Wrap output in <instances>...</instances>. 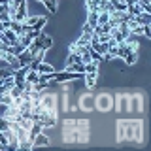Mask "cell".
<instances>
[{
	"label": "cell",
	"mask_w": 151,
	"mask_h": 151,
	"mask_svg": "<svg viewBox=\"0 0 151 151\" xmlns=\"http://www.w3.org/2000/svg\"><path fill=\"white\" fill-rule=\"evenodd\" d=\"M0 149H2V151H8V147H6V145L2 144V142H0Z\"/></svg>",
	"instance_id": "29"
},
{
	"label": "cell",
	"mask_w": 151,
	"mask_h": 151,
	"mask_svg": "<svg viewBox=\"0 0 151 151\" xmlns=\"http://www.w3.org/2000/svg\"><path fill=\"white\" fill-rule=\"evenodd\" d=\"M78 129H70V130H63V140L64 144H74L78 142Z\"/></svg>",
	"instance_id": "10"
},
{
	"label": "cell",
	"mask_w": 151,
	"mask_h": 151,
	"mask_svg": "<svg viewBox=\"0 0 151 151\" xmlns=\"http://www.w3.org/2000/svg\"><path fill=\"white\" fill-rule=\"evenodd\" d=\"M83 79H85L87 89H94V87H96V74H94V72H85Z\"/></svg>",
	"instance_id": "11"
},
{
	"label": "cell",
	"mask_w": 151,
	"mask_h": 151,
	"mask_svg": "<svg viewBox=\"0 0 151 151\" xmlns=\"http://www.w3.org/2000/svg\"><path fill=\"white\" fill-rule=\"evenodd\" d=\"M136 111L138 113L144 111V96L140 93L129 96V113H136Z\"/></svg>",
	"instance_id": "6"
},
{
	"label": "cell",
	"mask_w": 151,
	"mask_h": 151,
	"mask_svg": "<svg viewBox=\"0 0 151 151\" xmlns=\"http://www.w3.org/2000/svg\"><path fill=\"white\" fill-rule=\"evenodd\" d=\"M83 78V74L79 72H70V70H63V72H55L51 74V81L53 83H68V81H76V79Z\"/></svg>",
	"instance_id": "3"
},
{
	"label": "cell",
	"mask_w": 151,
	"mask_h": 151,
	"mask_svg": "<svg viewBox=\"0 0 151 151\" xmlns=\"http://www.w3.org/2000/svg\"><path fill=\"white\" fill-rule=\"evenodd\" d=\"M40 81V72L38 70H28L27 76H25V83H30V85H34Z\"/></svg>",
	"instance_id": "13"
},
{
	"label": "cell",
	"mask_w": 151,
	"mask_h": 151,
	"mask_svg": "<svg viewBox=\"0 0 151 151\" xmlns=\"http://www.w3.org/2000/svg\"><path fill=\"white\" fill-rule=\"evenodd\" d=\"M78 108L79 110H83V111H91L93 108H94V98H93V94L91 93H85L81 94V98H79V102H78Z\"/></svg>",
	"instance_id": "7"
},
{
	"label": "cell",
	"mask_w": 151,
	"mask_h": 151,
	"mask_svg": "<svg viewBox=\"0 0 151 151\" xmlns=\"http://www.w3.org/2000/svg\"><path fill=\"white\" fill-rule=\"evenodd\" d=\"M0 83H2V79H0Z\"/></svg>",
	"instance_id": "33"
},
{
	"label": "cell",
	"mask_w": 151,
	"mask_h": 151,
	"mask_svg": "<svg viewBox=\"0 0 151 151\" xmlns=\"http://www.w3.org/2000/svg\"><path fill=\"white\" fill-rule=\"evenodd\" d=\"M9 76H13V70L9 68H0V79H6V78H9Z\"/></svg>",
	"instance_id": "24"
},
{
	"label": "cell",
	"mask_w": 151,
	"mask_h": 151,
	"mask_svg": "<svg viewBox=\"0 0 151 151\" xmlns=\"http://www.w3.org/2000/svg\"><path fill=\"white\" fill-rule=\"evenodd\" d=\"M49 2H51V4H55V6H57V0H49Z\"/></svg>",
	"instance_id": "30"
},
{
	"label": "cell",
	"mask_w": 151,
	"mask_h": 151,
	"mask_svg": "<svg viewBox=\"0 0 151 151\" xmlns=\"http://www.w3.org/2000/svg\"><path fill=\"white\" fill-rule=\"evenodd\" d=\"M123 60H125L127 64H136V60H138V51H134V53L127 55V57H125V59H123Z\"/></svg>",
	"instance_id": "20"
},
{
	"label": "cell",
	"mask_w": 151,
	"mask_h": 151,
	"mask_svg": "<svg viewBox=\"0 0 151 151\" xmlns=\"http://www.w3.org/2000/svg\"><path fill=\"white\" fill-rule=\"evenodd\" d=\"M111 4H113V9H117V12H127V6H129L125 0H117V2H111Z\"/></svg>",
	"instance_id": "18"
},
{
	"label": "cell",
	"mask_w": 151,
	"mask_h": 151,
	"mask_svg": "<svg viewBox=\"0 0 151 151\" xmlns=\"http://www.w3.org/2000/svg\"><path fill=\"white\" fill-rule=\"evenodd\" d=\"M94 108H96L98 111H102V113L111 111L113 110V96H111V94H108V93L98 94V96L94 98Z\"/></svg>",
	"instance_id": "4"
},
{
	"label": "cell",
	"mask_w": 151,
	"mask_h": 151,
	"mask_svg": "<svg viewBox=\"0 0 151 151\" xmlns=\"http://www.w3.org/2000/svg\"><path fill=\"white\" fill-rule=\"evenodd\" d=\"M145 38H151V30H149V25H144V32H142Z\"/></svg>",
	"instance_id": "28"
},
{
	"label": "cell",
	"mask_w": 151,
	"mask_h": 151,
	"mask_svg": "<svg viewBox=\"0 0 151 151\" xmlns=\"http://www.w3.org/2000/svg\"><path fill=\"white\" fill-rule=\"evenodd\" d=\"M117 142H144V121L142 119H119L117 121Z\"/></svg>",
	"instance_id": "1"
},
{
	"label": "cell",
	"mask_w": 151,
	"mask_h": 151,
	"mask_svg": "<svg viewBox=\"0 0 151 151\" xmlns=\"http://www.w3.org/2000/svg\"><path fill=\"white\" fill-rule=\"evenodd\" d=\"M38 72H40V74H53L55 72V68H53V66H51V64H47V63H44V60H42V63L40 64H38Z\"/></svg>",
	"instance_id": "16"
},
{
	"label": "cell",
	"mask_w": 151,
	"mask_h": 151,
	"mask_svg": "<svg viewBox=\"0 0 151 151\" xmlns=\"http://www.w3.org/2000/svg\"><path fill=\"white\" fill-rule=\"evenodd\" d=\"M108 19H110V13H108V12H98V25L108 23Z\"/></svg>",
	"instance_id": "23"
},
{
	"label": "cell",
	"mask_w": 151,
	"mask_h": 151,
	"mask_svg": "<svg viewBox=\"0 0 151 151\" xmlns=\"http://www.w3.org/2000/svg\"><path fill=\"white\" fill-rule=\"evenodd\" d=\"M68 64H74V63H81V55L78 53V51H70L68 55V60H66Z\"/></svg>",
	"instance_id": "17"
},
{
	"label": "cell",
	"mask_w": 151,
	"mask_h": 151,
	"mask_svg": "<svg viewBox=\"0 0 151 151\" xmlns=\"http://www.w3.org/2000/svg\"><path fill=\"white\" fill-rule=\"evenodd\" d=\"M44 145H49V138H47L44 134V130H42L32 138V147H44Z\"/></svg>",
	"instance_id": "8"
},
{
	"label": "cell",
	"mask_w": 151,
	"mask_h": 151,
	"mask_svg": "<svg viewBox=\"0 0 151 151\" xmlns=\"http://www.w3.org/2000/svg\"><path fill=\"white\" fill-rule=\"evenodd\" d=\"M38 102L44 110L49 113L51 117H59V110H57V94L53 93H38Z\"/></svg>",
	"instance_id": "2"
},
{
	"label": "cell",
	"mask_w": 151,
	"mask_h": 151,
	"mask_svg": "<svg viewBox=\"0 0 151 151\" xmlns=\"http://www.w3.org/2000/svg\"><path fill=\"white\" fill-rule=\"evenodd\" d=\"M78 132H85V130H89V121L87 119H81V121H78Z\"/></svg>",
	"instance_id": "22"
},
{
	"label": "cell",
	"mask_w": 151,
	"mask_h": 151,
	"mask_svg": "<svg viewBox=\"0 0 151 151\" xmlns=\"http://www.w3.org/2000/svg\"><path fill=\"white\" fill-rule=\"evenodd\" d=\"M129 96L130 94L119 93L115 98H113V110H115L117 113H127L129 111Z\"/></svg>",
	"instance_id": "5"
},
{
	"label": "cell",
	"mask_w": 151,
	"mask_h": 151,
	"mask_svg": "<svg viewBox=\"0 0 151 151\" xmlns=\"http://www.w3.org/2000/svg\"><path fill=\"white\" fill-rule=\"evenodd\" d=\"M4 36H6V40H8V44L9 45H15V44H19V36L15 34V32L12 30V28H4Z\"/></svg>",
	"instance_id": "12"
},
{
	"label": "cell",
	"mask_w": 151,
	"mask_h": 151,
	"mask_svg": "<svg viewBox=\"0 0 151 151\" xmlns=\"http://www.w3.org/2000/svg\"><path fill=\"white\" fill-rule=\"evenodd\" d=\"M76 127H78V119H66L63 125V130H70V129H76Z\"/></svg>",
	"instance_id": "19"
},
{
	"label": "cell",
	"mask_w": 151,
	"mask_h": 151,
	"mask_svg": "<svg viewBox=\"0 0 151 151\" xmlns=\"http://www.w3.org/2000/svg\"><path fill=\"white\" fill-rule=\"evenodd\" d=\"M9 129V119H6V117H0V130L6 132Z\"/></svg>",
	"instance_id": "25"
},
{
	"label": "cell",
	"mask_w": 151,
	"mask_h": 151,
	"mask_svg": "<svg viewBox=\"0 0 151 151\" xmlns=\"http://www.w3.org/2000/svg\"><path fill=\"white\" fill-rule=\"evenodd\" d=\"M8 4H0V15H9V13H8Z\"/></svg>",
	"instance_id": "26"
},
{
	"label": "cell",
	"mask_w": 151,
	"mask_h": 151,
	"mask_svg": "<svg viewBox=\"0 0 151 151\" xmlns=\"http://www.w3.org/2000/svg\"><path fill=\"white\" fill-rule=\"evenodd\" d=\"M9 2H17V0H8V4H9Z\"/></svg>",
	"instance_id": "31"
},
{
	"label": "cell",
	"mask_w": 151,
	"mask_h": 151,
	"mask_svg": "<svg viewBox=\"0 0 151 151\" xmlns=\"http://www.w3.org/2000/svg\"><path fill=\"white\" fill-rule=\"evenodd\" d=\"M45 23H47V17L38 15V21L32 25V30H34V32H42V30H44V27H45Z\"/></svg>",
	"instance_id": "15"
},
{
	"label": "cell",
	"mask_w": 151,
	"mask_h": 151,
	"mask_svg": "<svg viewBox=\"0 0 151 151\" xmlns=\"http://www.w3.org/2000/svg\"><path fill=\"white\" fill-rule=\"evenodd\" d=\"M87 25L91 27V28H94L98 25V12L96 9H89V15H87Z\"/></svg>",
	"instance_id": "14"
},
{
	"label": "cell",
	"mask_w": 151,
	"mask_h": 151,
	"mask_svg": "<svg viewBox=\"0 0 151 151\" xmlns=\"http://www.w3.org/2000/svg\"><path fill=\"white\" fill-rule=\"evenodd\" d=\"M132 19H134V23L136 25H149L151 23V13H147V12H140L138 15H132Z\"/></svg>",
	"instance_id": "9"
},
{
	"label": "cell",
	"mask_w": 151,
	"mask_h": 151,
	"mask_svg": "<svg viewBox=\"0 0 151 151\" xmlns=\"http://www.w3.org/2000/svg\"><path fill=\"white\" fill-rule=\"evenodd\" d=\"M38 2H44V0H38Z\"/></svg>",
	"instance_id": "32"
},
{
	"label": "cell",
	"mask_w": 151,
	"mask_h": 151,
	"mask_svg": "<svg viewBox=\"0 0 151 151\" xmlns=\"http://www.w3.org/2000/svg\"><path fill=\"white\" fill-rule=\"evenodd\" d=\"M60 110H63V111L68 110V94H64V96H63V108H60Z\"/></svg>",
	"instance_id": "27"
},
{
	"label": "cell",
	"mask_w": 151,
	"mask_h": 151,
	"mask_svg": "<svg viewBox=\"0 0 151 151\" xmlns=\"http://www.w3.org/2000/svg\"><path fill=\"white\" fill-rule=\"evenodd\" d=\"M85 72H94V74H98V64L94 63V60H91V63H85Z\"/></svg>",
	"instance_id": "21"
}]
</instances>
